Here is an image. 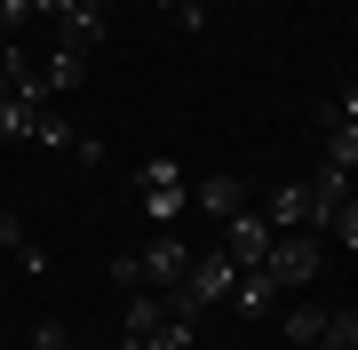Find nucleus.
Masks as SVG:
<instances>
[{"label": "nucleus", "mask_w": 358, "mask_h": 350, "mask_svg": "<svg viewBox=\"0 0 358 350\" xmlns=\"http://www.w3.org/2000/svg\"><path fill=\"white\" fill-rule=\"evenodd\" d=\"M136 199H143L152 223H176L192 207V168H183V159H143L136 168Z\"/></svg>", "instance_id": "1"}, {"label": "nucleus", "mask_w": 358, "mask_h": 350, "mask_svg": "<svg viewBox=\"0 0 358 350\" xmlns=\"http://www.w3.org/2000/svg\"><path fill=\"white\" fill-rule=\"evenodd\" d=\"M263 271L279 279L287 295L319 286V271H327V247H319V231H279V239H271V255H263Z\"/></svg>", "instance_id": "2"}, {"label": "nucleus", "mask_w": 358, "mask_h": 350, "mask_svg": "<svg viewBox=\"0 0 358 350\" xmlns=\"http://www.w3.org/2000/svg\"><path fill=\"white\" fill-rule=\"evenodd\" d=\"M143 286H152V295H176L183 286V271H192V239H176V223H159V239L143 247Z\"/></svg>", "instance_id": "3"}, {"label": "nucleus", "mask_w": 358, "mask_h": 350, "mask_svg": "<svg viewBox=\"0 0 358 350\" xmlns=\"http://www.w3.org/2000/svg\"><path fill=\"white\" fill-rule=\"evenodd\" d=\"M271 239H279V231H271V215H255V207H239L223 223V255L239 263V271H255V263L271 255Z\"/></svg>", "instance_id": "4"}, {"label": "nucleus", "mask_w": 358, "mask_h": 350, "mask_svg": "<svg viewBox=\"0 0 358 350\" xmlns=\"http://www.w3.org/2000/svg\"><path fill=\"white\" fill-rule=\"evenodd\" d=\"M56 48H103V0H56Z\"/></svg>", "instance_id": "5"}, {"label": "nucleus", "mask_w": 358, "mask_h": 350, "mask_svg": "<svg viewBox=\"0 0 358 350\" xmlns=\"http://www.w3.org/2000/svg\"><path fill=\"white\" fill-rule=\"evenodd\" d=\"M231 311H239V319H279L287 311V286L255 263V271H239V286H231Z\"/></svg>", "instance_id": "6"}, {"label": "nucleus", "mask_w": 358, "mask_h": 350, "mask_svg": "<svg viewBox=\"0 0 358 350\" xmlns=\"http://www.w3.org/2000/svg\"><path fill=\"white\" fill-rule=\"evenodd\" d=\"M159 319H167V295H152V286H136V295H128V326H120V350H152Z\"/></svg>", "instance_id": "7"}, {"label": "nucleus", "mask_w": 358, "mask_h": 350, "mask_svg": "<svg viewBox=\"0 0 358 350\" xmlns=\"http://www.w3.org/2000/svg\"><path fill=\"white\" fill-rule=\"evenodd\" d=\"M319 136H327V168L358 175V119H343L334 104H319Z\"/></svg>", "instance_id": "8"}, {"label": "nucleus", "mask_w": 358, "mask_h": 350, "mask_svg": "<svg viewBox=\"0 0 358 350\" xmlns=\"http://www.w3.org/2000/svg\"><path fill=\"white\" fill-rule=\"evenodd\" d=\"M303 191H310V231L327 239L334 207H343V199H350V175H343V168H319V183H303Z\"/></svg>", "instance_id": "9"}, {"label": "nucleus", "mask_w": 358, "mask_h": 350, "mask_svg": "<svg viewBox=\"0 0 358 350\" xmlns=\"http://www.w3.org/2000/svg\"><path fill=\"white\" fill-rule=\"evenodd\" d=\"M192 199H199L215 223H231V215L247 207V183H239V175H199V191H192Z\"/></svg>", "instance_id": "10"}, {"label": "nucleus", "mask_w": 358, "mask_h": 350, "mask_svg": "<svg viewBox=\"0 0 358 350\" xmlns=\"http://www.w3.org/2000/svg\"><path fill=\"white\" fill-rule=\"evenodd\" d=\"M263 215H271V231H310V191H303V183H279Z\"/></svg>", "instance_id": "11"}, {"label": "nucleus", "mask_w": 358, "mask_h": 350, "mask_svg": "<svg viewBox=\"0 0 358 350\" xmlns=\"http://www.w3.org/2000/svg\"><path fill=\"white\" fill-rule=\"evenodd\" d=\"M279 326H287L294 350H319V335H327V302H294V311H279Z\"/></svg>", "instance_id": "12"}, {"label": "nucleus", "mask_w": 358, "mask_h": 350, "mask_svg": "<svg viewBox=\"0 0 358 350\" xmlns=\"http://www.w3.org/2000/svg\"><path fill=\"white\" fill-rule=\"evenodd\" d=\"M40 80H48V96H72L80 80H88V56H80V48H48V64H40Z\"/></svg>", "instance_id": "13"}, {"label": "nucleus", "mask_w": 358, "mask_h": 350, "mask_svg": "<svg viewBox=\"0 0 358 350\" xmlns=\"http://www.w3.org/2000/svg\"><path fill=\"white\" fill-rule=\"evenodd\" d=\"M0 247H8V255L24 263V271H48V255H40V247L24 239V215H16V207H0Z\"/></svg>", "instance_id": "14"}, {"label": "nucleus", "mask_w": 358, "mask_h": 350, "mask_svg": "<svg viewBox=\"0 0 358 350\" xmlns=\"http://www.w3.org/2000/svg\"><path fill=\"white\" fill-rule=\"evenodd\" d=\"M40 112H48V104H32V96H0V136H32Z\"/></svg>", "instance_id": "15"}, {"label": "nucleus", "mask_w": 358, "mask_h": 350, "mask_svg": "<svg viewBox=\"0 0 358 350\" xmlns=\"http://www.w3.org/2000/svg\"><path fill=\"white\" fill-rule=\"evenodd\" d=\"M152 350H199V319H176V311H167L159 335H152Z\"/></svg>", "instance_id": "16"}, {"label": "nucleus", "mask_w": 358, "mask_h": 350, "mask_svg": "<svg viewBox=\"0 0 358 350\" xmlns=\"http://www.w3.org/2000/svg\"><path fill=\"white\" fill-rule=\"evenodd\" d=\"M319 350H358V311H327V335Z\"/></svg>", "instance_id": "17"}, {"label": "nucleus", "mask_w": 358, "mask_h": 350, "mask_svg": "<svg viewBox=\"0 0 358 350\" xmlns=\"http://www.w3.org/2000/svg\"><path fill=\"white\" fill-rule=\"evenodd\" d=\"M32 143H56V152H64V143H80V136H72V119H64V112H40Z\"/></svg>", "instance_id": "18"}, {"label": "nucleus", "mask_w": 358, "mask_h": 350, "mask_svg": "<svg viewBox=\"0 0 358 350\" xmlns=\"http://www.w3.org/2000/svg\"><path fill=\"white\" fill-rule=\"evenodd\" d=\"M327 231H334V239H343L350 255H358V199H343V207H334V223H327Z\"/></svg>", "instance_id": "19"}, {"label": "nucleus", "mask_w": 358, "mask_h": 350, "mask_svg": "<svg viewBox=\"0 0 358 350\" xmlns=\"http://www.w3.org/2000/svg\"><path fill=\"white\" fill-rule=\"evenodd\" d=\"M112 279H120V286L136 295V286H143V263H136V255H112Z\"/></svg>", "instance_id": "20"}, {"label": "nucleus", "mask_w": 358, "mask_h": 350, "mask_svg": "<svg viewBox=\"0 0 358 350\" xmlns=\"http://www.w3.org/2000/svg\"><path fill=\"white\" fill-rule=\"evenodd\" d=\"M32 350H64V326H40V335H32Z\"/></svg>", "instance_id": "21"}, {"label": "nucleus", "mask_w": 358, "mask_h": 350, "mask_svg": "<svg viewBox=\"0 0 358 350\" xmlns=\"http://www.w3.org/2000/svg\"><path fill=\"white\" fill-rule=\"evenodd\" d=\"M334 112H343V119H358V80H350L343 96H334Z\"/></svg>", "instance_id": "22"}, {"label": "nucleus", "mask_w": 358, "mask_h": 350, "mask_svg": "<svg viewBox=\"0 0 358 350\" xmlns=\"http://www.w3.org/2000/svg\"><path fill=\"white\" fill-rule=\"evenodd\" d=\"M0 56H8V32H0Z\"/></svg>", "instance_id": "23"}, {"label": "nucleus", "mask_w": 358, "mask_h": 350, "mask_svg": "<svg viewBox=\"0 0 358 350\" xmlns=\"http://www.w3.org/2000/svg\"><path fill=\"white\" fill-rule=\"evenodd\" d=\"M159 8H167V16H176V0H159Z\"/></svg>", "instance_id": "24"}, {"label": "nucleus", "mask_w": 358, "mask_h": 350, "mask_svg": "<svg viewBox=\"0 0 358 350\" xmlns=\"http://www.w3.org/2000/svg\"><path fill=\"white\" fill-rule=\"evenodd\" d=\"M64 350H80V342H64Z\"/></svg>", "instance_id": "25"}]
</instances>
